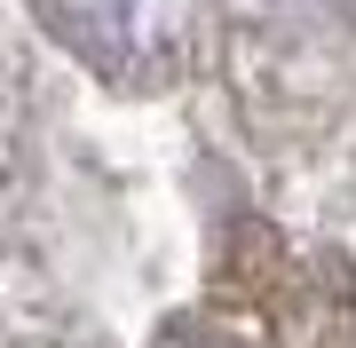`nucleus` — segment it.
<instances>
[{
    "label": "nucleus",
    "mask_w": 356,
    "mask_h": 348,
    "mask_svg": "<svg viewBox=\"0 0 356 348\" xmlns=\"http://www.w3.org/2000/svg\"><path fill=\"white\" fill-rule=\"evenodd\" d=\"M32 8L48 16L72 48H88V56H103V64H119V56L135 48V8H143V0H32Z\"/></svg>",
    "instance_id": "obj_1"
}]
</instances>
